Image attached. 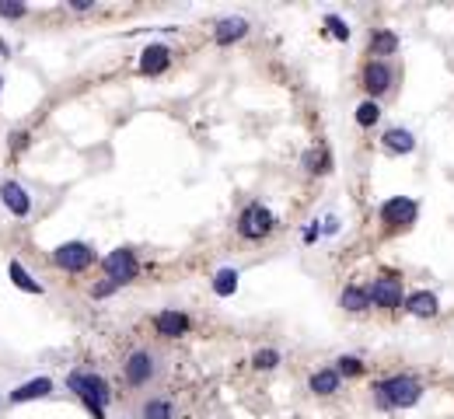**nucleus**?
<instances>
[{"mask_svg": "<svg viewBox=\"0 0 454 419\" xmlns=\"http://www.w3.org/2000/svg\"><path fill=\"white\" fill-rule=\"evenodd\" d=\"M308 385H311L315 395H336V392H339V374H336L332 367H325V370H315Z\"/></svg>", "mask_w": 454, "mask_h": 419, "instance_id": "obj_17", "label": "nucleus"}, {"mask_svg": "<svg viewBox=\"0 0 454 419\" xmlns=\"http://www.w3.org/2000/svg\"><path fill=\"white\" fill-rule=\"evenodd\" d=\"M115 290H119V287H115V283L108 280V283H98V287H94L91 294H94V297H108V294H115Z\"/></svg>", "mask_w": 454, "mask_h": 419, "instance_id": "obj_28", "label": "nucleus"}, {"mask_svg": "<svg viewBox=\"0 0 454 419\" xmlns=\"http://www.w3.org/2000/svg\"><path fill=\"white\" fill-rule=\"evenodd\" d=\"M381 220H384V224H391V227H398V224H412V220H416V203H412V200H405V196H395V200H388V203L381 207Z\"/></svg>", "mask_w": 454, "mask_h": 419, "instance_id": "obj_9", "label": "nucleus"}, {"mask_svg": "<svg viewBox=\"0 0 454 419\" xmlns=\"http://www.w3.org/2000/svg\"><path fill=\"white\" fill-rule=\"evenodd\" d=\"M325 25H329V32H332L339 42H350V25H346L339 14H329V18H325Z\"/></svg>", "mask_w": 454, "mask_h": 419, "instance_id": "obj_25", "label": "nucleus"}, {"mask_svg": "<svg viewBox=\"0 0 454 419\" xmlns=\"http://www.w3.org/2000/svg\"><path fill=\"white\" fill-rule=\"evenodd\" d=\"M168 63H172V49H168V46H161V42H158V46H147L144 56H140V74H147V77L165 74Z\"/></svg>", "mask_w": 454, "mask_h": 419, "instance_id": "obj_10", "label": "nucleus"}, {"mask_svg": "<svg viewBox=\"0 0 454 419\" xmlns=\"http://www.w3.org/2000/svg\"><path fill=\"white\" fill-rule=\"evenodd\" d=\"M391 84H395V70H391L384 60H370V63L363 67V88L374 95V102H377L381 95H388Z\"/></svg>", "mask_w": 454, "mask_h": 419, "instance_id": "obj_7", "label": "nucleus"}, {"mask_svg": "<svg viewBox=\"0 0 454 419\" xmlns=\"http://www.w3.org/2000/svg\"><path fill=\"white\" fill-rule=\"evenodd\" d=\"M154 328L165 339H179V335L189 332V318L182 311H161V314H154Z\"/></svg>", "mask_w": 454, "mask_h": 419, "instance_id": "obj_12", "label": "nucleus"}, {"mask_svg": "<svg viewBox=\"0 0 454 419\" xmlns=\"http://www.w3.org/2000/svg\"><path fill=\"white\" fill-rule=\"evenodd\" d=\"M7 273H11V280H14V287H18V290H28V294H42V283H35V280L28 276V269H25L21 262H11V266H7Z\"/></svg>", "mask_w": 454, "mask_h": 419, "instance_id": "obj_21", "label": "nucleus"}, {"mask_svg": "<svg viewBox=\"0 0 454 419\" xmlns=\"http://www.w3.org/2000/svg\"><path fill=\"white\" fill-rule=\"evenodd\" d=\"M381 140H384V147H388L391 154H412V150H416V136H412L409 129H398V126L388 129Z\"/></svg>", "mask_w": 454, "mask_h": 419, "instance_id": "obj_16", "label": "nucleus"}, {"mask_svg": "<svg viewBox=\"0 0 454 419\" xmlns=\"http://www.w3.org/2000/svg\"><path fill=\"white\" fill-rule=\"evenodd\" d=\"M140 419H175V406H172L168 399L154 395V399H147V402L140 406Z\"/></svg>", "mask_w": 454, "mask_h": 419, "instance_id": "obj_19", "label": "nucleus"}, {"mask_svg": "<svg viewBox=\"0 0 454 419\" xmlns=\"http://www.w3.org/2000/svg\"><path fill=\"white\" fill-rule=\"evenodd\" d=\"M70 7H74V11H88L91 0H70Z\"/></svg>", "mask_w": 454, "mask_h": 419, "instance_id": "obj_29", "label": "nucleus"}, {"mask_svg": "<svg viewBox=\"0 0 454 419\" xmlns=\"http://www.w3.org/2000/svg\"><path fill=\"white\" fill-rule=\"evenodd\" d=\"M339 308H346L350 314H363L370 308V297H367L363 287H346V290L339 294Z\"/></svg>", "mask_w": 454, "mask_h": 419, "instance_id": "obj_18", "label": "nucleus"}, {"mask_svg": "<svg viewBox=\"0 0 454 419\" xmlns=\"http://www.w3.org/2000/svg\"><path fill=\"white\" fill-rule=\"evenodd\" d=\"M252 363H256L259 370H272V367L279 363V353H276V349H259V353L252 356Z\"/></svg>", "mask_w": 454, "mask_h": 419, "instance_id": "obj_26", "label": "nucleus"}, {"mask_svg": "<svg viewBox=\"0 0 454 419\" xmlns=\"http://www.w3.org/2000/svg\"><path fill=\"white\" fill-rule=\"evenodd\" d=\"M0 88H4V77H0Z\"/></svg>", "mask_w": 454, "mask_h": 419, "instance_id": "obj_30", "label": "nucleus"}, {"mask_svg": "<svg viewBox=\"0 0 454 419\" xmlns=\"http://www.w3.org/2000/svg\"><path fill=\"white\" fill-rule=\"evenodd\" d=\"M248 35V21L245 18H224L213 32V42L217 46H231V42H241Z\"/></svg>", "mask_w": 454, "mask_h": 419, "instance_id": "obj_13", "label": "nucleus"}, {"mask_svg": "<svg viewBox=\"0 0 454 419\" xmlns=\"http://www.w3.org/2000/svg\"><path fill=\"white\" fill-rule=\"evenodd\" d=\"M405 311L416 314V318H434V314L441 311V304H437V297L430 290H416V294L405 297Z\"/></svg>", "mask_w": 454, "mask_h": 419, "instance_id": "obj_14", "label": "nucleus"}, {"mask_svg": "<svg viewBox=\"0 0 454 419\" xmlns=\"http://www.w3.org/2000/svg\"><path fill=\"white\" fill-rule=\"evenodd\" d=\"M370 392H374V402H377L381 409H409V406H416V402L423 399V385H420L416 378H409V374L384 378V381H377Z\"/></svg>", "mask_w": 454, "mask_h": 419, "instance_id": "obj_1", "label": "nucleus"}, {"mask_svg": "<svg viewBox=\"0 0 454 419\" xmlns=\"http://www.w3.org/2000/svg\"><path fill=\"white\" fill-rule=\"evenodd\" d=\"M367 297H370V304H377V308H398V304H402V280H395V276H377V280L370 283Z\"/></svg>", "mask_w": 454, "mask_h": 419, "instance_id": "obj_8", "label": "nucleus"}, {"mask_svg": "<svg viewBox=\"0 0 454 419\" xmlns=\"http://www.w3.org/2000/svg\"><path fill=\"white\" fill-rule=\"evenodd\" d=\"M101 266H105V276H108L115 287H122V283L137 280V273H140L137 255H133L130 248H115V252H108V255L101 259Z\"/></svg>", "mask_w": 454, "mask_h": 419, "instance_id": "obj_5", "label": "nucleus"}, {"mask_svg": "<svg viewBox=\"0 0 454 419\" xmlns=\"http://www.w3.org/2000/svg\"><path fill=\"white\" fill-rule=\"evenodd\" d=\"M158 374V360H154V353L151 349H133L130 356H126V363H122V378H126V385L130 388H144V385H151V378Z\"/></svg>", "mask_w": 454, "mask_h": 419, "instance_id": "obj_4", "label": "nucleus"}, {"mask_svg": "<svg viewBox=\"0 0 454 419\" xmlns=\"http://www.w3.org/2000/svg\"><path fill=\"white\" fill-rule=\"evenodd\" d=\"M0 200H4V207L11 210L14 217H28L32 213V200H28V193L18 182H4L0 186Z\"/></svg>", "mask_w": 454, "mask_h": 419, "instance_id": "obj_11", "label": "nucleus"}, {"mask_svg": "<svg viewBox=\"0 0 454 419\" xmlns=\"http://www.w3.org/2000/svg\"><path fill=\"white\" fill-rule=\"evenodd\" d=\"M234 290H238V269H220L213 276V294L217 297H231Z\"/></svg>", "mask_w": 454, "mask_h": 419, "instance_id": "obj_22", "label": "nucleus"}, {"mask_svg": "<svg viewBox=\"0 0 454 419\" xmlns=\"http://www.w3.org/2000/svg\"><path fill=\"white\" fill-rule=\"evenodd\" d=\"M53 262L60 269H67V273H84L91 262H94V248L84 245V241H67V245H60L53 252Z\"/></svg>", "mask_w": 454, "mask_h": 419, "instance_id": "obj_6", "label": "nucleus"}, {"mask_svg": "<svg viewBox=\"0 0 454 419\" xmlns=\"http://www.w3.org/2000/svg\"><path fill=\"white\" fill-rule=\"evenodd\" d=\"M377 119H381V105L374 102V98H367V102L357 108V126H363V129H367V126H374Z\"/></svg>", "mask_w": 454, "mask_h": 419, "instance_id": "obj_23", "label": "nucleus"}, {"mask_svg": "<svg viewBox=\"0 0 454 419\" xmlns=\"http://www.w3.org/2000/svg\"><path fill=\"white\" fill-rule=\"evenodd\" d=\"M395 49H398V35H395V32L381 28V32L370 35V53H374V56H391Z\"/></svg>", "mask_w": 454, "mask_h": 419, "instance_id": "obj_20", "label": "nucleus"}, {"mask_svg": "<svg viewBox=\"0 0 454 419\" xmlns=\"http://www.w3.org/2000/svg\"><path fill=\"white\" fill-rule=\"evenodd\" d=\"M272 231V213L263 203H248V207L241 210V217H238V234L245 238V241H263V238H270Z\"/></svg>", "mask_w": 454, "mask_h": 419, "instance_id": "obj_3", "label": "nucleus"}, {"mask_svg": "<svg viewBox=\"0 0 454 419\" xmlns=\"http://www.w3.org/2000/svg\"><path fill=\"white\" fill-rule=\"evenodd\" d=\"M67 385H70V392H74V395H77V399L91 409V416L105 419V406H108L112 392H108V385H105L98 374H88V370H70Z\"/></svg>", "mask_w": 454, "mask_h": 419, "instance_id": "obj_2", "label": "nucleus"}, {"mask_svg": "<svg viewBox=\"0 0 454 419\" xmlns=\"http://www.w3.org/2000/svg\"><path fill=\"white\" fill-rule=\"evenodd\" d=\"M0 18H25V4H7V0H0Z\"/></svg>", "mask_w": 454, "mask_h": 419, "instance_id": "obj_27", "label": "nucleus"}, {"mask_svg": "<svg viewBox=\"0 0 454 419\" xmlns=\"http://www.w3.org/2000/svg\"><path fill=\"white\" fill-rule=\"evenodd\" d=\"M336 363H339L336 367L339 378H357V374H363V360H357V356H339Z\"/></svg>", "mask_w": 454, "mask_h": 419, "instance_id": "obj_24", "label": "nucleus"}, {"mask_svg": "<svg viewBox=\"0 0 454 419\" xmlns=\"http://www.w3.org/2000/svg\"><path fill=\"white\" fill-rule=\"evenodd\" d=\"M53 392V381L49 378H35V381H28V385H21V388H14L11 392V402L18 406V402H32V399H46Z\"/></svg>", "mask_w": 454, "mask_h": 419, "instance_id": "obj_15", "label": "nucleus"}]
</instances>
